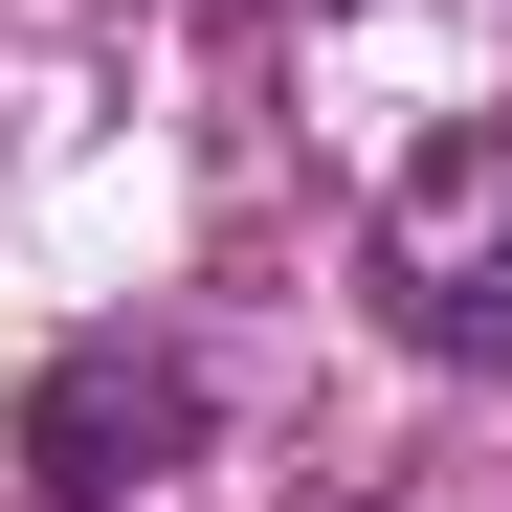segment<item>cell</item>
Masks as SVG:
<instances>
[{
    "label": "cell",
    "mask_w": 512,
    "mask_h": 512,
    "mask_svg": "<svg viewBox=\"0 0 512 512\" xmlns=\"http://www.w3.org/2000/svg\"><path fill=\"white\" fill-rule=\"evenodd\" d=\"M379 312L423 334V357H490V379H512V112L401 156V201H379Z\"/></svg>",
    "instance_id": "cell-1"
},
{
    "label": "cell",
    "mask_w": 512,
    "mask_h": 512,
    "mask_svg": "<svg viewBox=\"0 0 512 512\" xmlns=\"http://www.w3.org/2000/svg\"><path fill=\"white\" fill-rule=\"evenodd\" d=\"M179 423H201V357H134V334H90V357L23 401V468H45L67 512H112L156 446H179Z\"/></svg>",
    "instance_id": "cell-2"
}]
</instances>
